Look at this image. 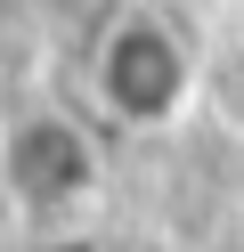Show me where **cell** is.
<instances>
[{
    "mask_svg": "<svg viewBox=\"0 0 244 252\" xmlns=\"http://www.w3.org/2000/svg\"><path fill=\"white\" fill-rule=\"evenodd\" d=\"M90 98L114 130H171L204 98V57H195L187 25L146 0L114 8L106 33L90 41Z\"/></svg>",
    "mask_w": 244,
    "mask_h": 252,
    "instance_id": "6da1fadb",
    "label": "cell"
},
{
    "mask_svg": "<svg viewBox=\"0 0 244 252\" xmlns=\"http://www.w3.org/2000/svg\"><path fill=\"white\" fill-rule=\"evenodd\" d=\"M106 187V147L65 106H8L0 114V203L33 228H57Z\"/></svg>",
    "mask_w": 244,
    "mask_h": 252,
    "instance_id": "7a4b0ae2",
    "label": "cell"
}]
</instances>
